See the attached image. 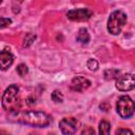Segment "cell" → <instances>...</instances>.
Instances as JSON below:
<instances>
[{
  "label": "cell",
  "instance_id": "obj_18",
  "mask_svg": "<svg viewBox=\"0 0 135 135\" xmlns=\"http://www.w3.org/2000/svg\"><path fill=\"white\" fill-rule=\"evenodd\" d=\"M116 134H133V132L128 129H118L116 131Z\"/></svg>",
  "mask_w": 135,
  "mask_h": 135
},
{
  "label": "cell",
  "instance_id": "obj_11",
  "mask_svg": "<svg viewBox=\"0 0 135 135\" xmlns=\"http://www.w3.org/2000/svg\"><path fill=\"white\" fill-rule=\"evenodd\" d=\"M110 131H111V124L105 120H101L99 122V133L100 134H109Z\"/></svg>",
  "mask_w": 135,
  "mask_h": 135
},
{
  "label": "cell",
  "instance_id": "obj_10",
  "mask_svg": "<svg viewBox=\"0 0 135 135\" xmlns=\"http://www.w3.org/2000/svg\"><path fill=\"white\" fill-rule=\"evenodd\" d=\"M77 41L82 43V44H86L89 41H90V35H89V32L86 28H80L78 31V34H77V37H76Z\"/></svg>",
  "mask_w": 135,
  "mask_h": 135
},
{
  "label": "cell",
  "instance_id": "obj_16",
  "mask_svg": "<svg viewBox=\"0 0 135 135\" xmlns=\"http://www.w3.org/2000/svg\"><path fill=\"white\" fill-rule=\"evenodd\" d=\"M86 66L91 70V71H96L98 69V62L95 59H89L86 62Z\"/></svg>",
  "mask_w": 135,
  "mask_h": 135
},
{
  "label": "cell",
  "instance_id": "obj_5",
  "mask_svg": "<svg viewBox=\"0 0 135 135\" xmlns=\"http://www.w3.org/2000/svg\"><path fill=\"white\" fill-rule=\"evenodd\" d=\"M116 88L121 92H128L135 89V75L134 74H123L117 77Z\"/></svg>",
  "mask_w": 135,
  "mask_h": 135
},
{
  "label": "cell",
  "instance_id": "obj_15",
  "mask_svg": "<svg viewBox=\"0 0 135 135\" xmlns=\"http://www.w3.org/2000/svg\"><path fill=\"white\" fill-rule=\"evenodd\" d=\"M28 70H27V66L24 64V63H20L18 66H17V73L20 75V76H25L27 74Z\"/></svg>",
  "mask_w": 135,
  "mask_h": 135
},
{
  "label": "cell",
  "instance_id": "obj_3",
  "mask_svg": "<svg viewBox=\"0 0 135 135\" xmlns=\"http://www.w3.org/2000/svg\"><path fill=\"white\" fill-rule=\"evenodd\" d=\"M127 22V15L122 11H114L108 20V31L112 35H118Z\"/></svg>",
  "mask_w": 135,
  "mask_h": 135
},
{
  "label": "cell",
  "instance_id": "obj_17",
  "mask_svg": "<svg viewBox=\"0 0 135 135\" xmlns=\"http://www.w3.org/2000/svg\"><path fill=\"white\" fill-rule=\"evenodd\" d=\"M0 21H1V28H4L6 25H8V24L12 22L11 19H8V18H4V17H1Z\"/></svg>",
  "mask_w": 135,
  "mask_h": 135
},
{
  "label": "cell",
  "instance_id": "obj_7",
  "mask_svg": "<svg viewBox=\"0 0 135 135\" xmlns=\"http://www.w3.org/2000/svg\"><path fill=\"white\" fill-rule=\"evenodd\" d=\"M93 15V12L89 8H76L68 12L66 17L72 21H86Z\"/></svg>",
  "mask_w": 135,
  "mask_h": 135
},
{
  "label": "cell",
  "instance_id": "obj_9",
  "mask_svg": "<svg viewBox=\"0 0 135 135\" xmlns=\"http://www.w3.org/2000/svg\"><path fill=\"white\" fill-rule=\"evenodd\" d=\"M14 61V56L9 51H1L0 53V63H1V70H6L8 66L12 65Z\"/></svg>",
  "mask_w": 135,
  "mask_h": 135
},
{
  "label": "cell",
  "instance_id": "obj_12",
  "mask_svg": "<svg viewBox=\"0 0 135 135\" xmlns=\"http://www.w3.org/2000/svg\"><path fill=\"white\" fill-rule=\"evenodd\" d=\"M119 75V71L118 70H114V69H111V70H107L104 72V78L107 80H112V79H115L117 78Z\"/></svg>",
  "mask_w": 135,
  "mask_h": 135
},
{
  "label": "cell",
  "instance_id": "obj_1",
  "mask_svg": "<svg viewBox=\"0 0 135 135\" xmlns=\"http://www.w3.org/2000/svg\"><path fill=\"white\" fill-rule=\"evenodd\" d=\"M17 121L26 126L35 127V128H44L51 123L52 118L44 112L27 111V112H22L18 114Z\"/></svg>",
  "mask_w": 135,
  "mask_h": 135
},
{
  "label": "cell",
  "instance_id": "obj_6",
  "mask_svg": "<svg viewBox=\"0 0 135 135\" xmlns=\"http://www.w3.org/2000/svg\"><path fill=\"white\" fill-rule=\"evenodd\" d=\"M78 127H79V121L74 117H69V118L66 117L59 121L60 131L65 135L74 134L78 130Z\"/></svg>",
  "mask_w": 135,
  "mask_h": 135
},
{
  "label": "cell",
  "instance_id": "obj_4",
  "mask_svg": "<svg viewBox=\"0 0 135 135\" xmlns=\"http://www.w3.org/2000/svg\"><path fill=\"white\" fill-rule=\"evenodd\" d=\"M116 110L120 117L129 118L134 114L135 102L133 101V99L130 96L123 95V96L119 97V99L116 103Z\"/></svg>",
  "mask_w": 135,
  "mask_h": 135
},
{
  "label": "cell",
  "instance_id": "obj_14",
  "mask_svg": "<svg viewBox=\"0 0 135 135\" xmlns=\"http://www.w3.org/2000/svg\"><path fill=\"white\" fill-rule=\"evenodd\" d=\"M52 99H53V101H55V102H62V100H63V95L61 94V92L60 91H54L53 93H52Z\"/></svg>",
  "mask_w": 135,
  "mask_h": 135
},
{
  "label": "cell",
  "instance_id": "obj_8",
  "mask_svg": "<svg viewBox=\"0 0 135 135\" xmlns=\"http://www.w3.org/2000/svg\"><path fill=\"white\" fill-rule=\"evenodd\" d=\"M91 85V81L82 76L75 77L71 82V89L76 92H83Z\"/></svg>",
  "mask_w": 135,
  "mask_h": 135
},
{
  "label": "cell",
  "instance_id": "obj_13",
  "mask_svg": "<svg viewBox=\"0 0 135 135\" xmlns=\"http://www.w3.org/2000/svg\"><path fill=\"white\" fill-rule=\"evenodd\" d=\"M35 39H36V36H35L34 34H32V33H27V34L25 35V37H24V43H23V45H24V46H28V45H31L32 42H34Z\"/></svg>",
  "mask_w": 135,
  "mask_h": 135
},
{
  "label": "cell",
  "instance_id": "obj_19",
  "mask_svg": "<svg viewBox=\"0 0 135 135\" xmlns=\"http://www.w3.org/2000/svg\"><path fill=\"white\" fill-rule=\"evenodd\" d=\"M88 133H89V134H94V130L91 129L90 127H86V129L81 132V134H88Z\"/></svg>",
  "mask_w": 135,
  "mask_h": 135
},
{
  "label": "cell",
  "instance_id": "obj_2",
  "mask_svg": "<svg viewBox=\"0 0 135 135\" xmlns=\"http://www.w3.org/2000/svg\"><path fill=\"white\" fill-rule=\"evenodd\" d=\"M2 107L5 111L15 113L20 108L19 88L16 84H11L2 95Z\"/></svg>",
  "mask_w": 135,
  "mask_h": 135
}]
</instances>
